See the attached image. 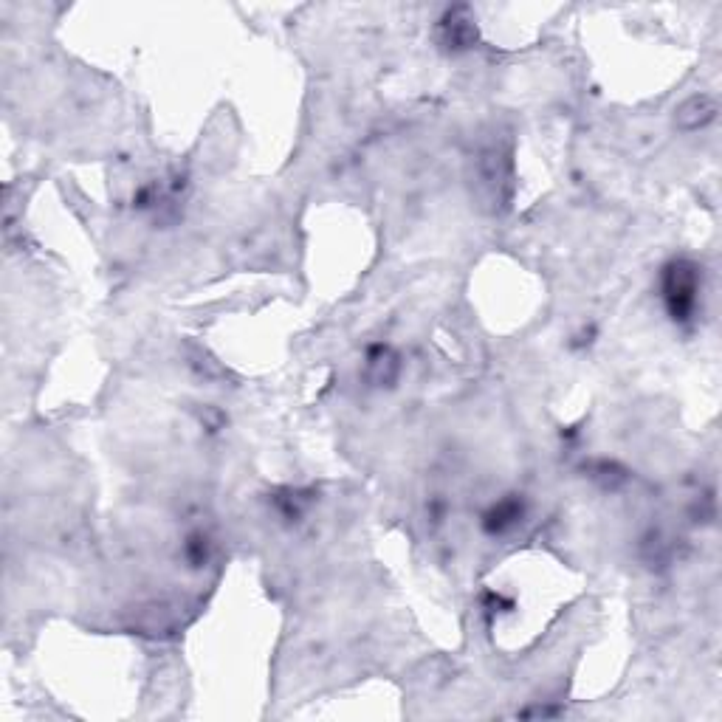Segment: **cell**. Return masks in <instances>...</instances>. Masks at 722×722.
<instances>
[{
  "mask_svg": "<svg viewBox=\"0 0 722 722\" xmlns=\"http://www.w3.org/2000/svg\"><path fill=\"white\" fill-rule=\"evenodd\" d=\"M660 299L675 325H691L703 299V268L689 257H675L660 271Z\"/></svg>",
  "mask_w": 722,
  "mask_h": 722,
  "instance_id": "cell-1",
  "label": "cell"
},
{
  "mask_svg": "<svg viewBox=\"0 0 722 722\" xmlns=\"http://www.w3.org/2000/svg\"><path fill=\"white\" fill-rule=\"evenodd\" d=\"M528 514V505L522 494H505L497 503L488 505V511L483 514V531L491 536H505L517 528L519 522Z\"/></svg>",
  "mask_w": 722,
  "mask_h": 722,
  "instance_id": "cell-2",
  "label": "cell"
},
{
  "mask_svg": "<svg viewBox=\"0 0 722 722\" xmlns=\"http://www.w3.org/2000/svg\"><path fill=\"white\" fill-rule=\"evenodd\" d=\"M438 43L446 51H469L477 43V29L466 9H452L438 23Z\"/></svg>",
  "mask_w": 722,
  "mask_h": 722,
  "instance_id": "cell-3",
  "label": "cell"
},
{
  "mask_svg": "<svg viewBox=\"0 0 722 722\" xmlns=\"http://www.w3.org/2000/svg\"><path fill=\"white\" fill-rule=\"evenodd\" d=\"M401 373V359L390 345L367 347V359H364V376L376 387H390Z\"/></svg>",
  "mask_w": 722,
  "mask_h": 722,
  "instance_id": "cell-4",
  "label": "cell"
},
{
  "mask_svg": "<svg viewBox=\"0 0 722 722\" xmlns=\"http://www.w3.org/2000/svg\"><path fill=\"white\" fill-rule=\"evenodd\" d=\"M714 119H717V99L708 94H700L686 99V102L677 108L675 125L680 127V130H686V133H694V130H700V127L711 125Z\"/></svg>",
  "mask_w": 722,
  "mask_h": 722,
  "instance_id": "cell-5",
  "label": "cell"
},
{
  "mask_svg": "<svg viewBox=\"0 0 722 722\" xmlns=\"http://www.w3.org/2000/svg\"><path fill=\"white\" fill-rule=\"evenodd\" d=\"M212 550H215V545H212V539L204 531H192L184 539V559H187V565L192 570H201V567L209 565Z\"/></svg>",
  "mask_w": 722,
  "mask_h": 722,
  "instance_id": "cell-6",
  "label": "cell"
},
{
  "mask_svg": "<svg viewBox=\"0 0 722 722\" xmlns=\"http://www.w3.org/2000/svg\"><path fill=\"white\" fill-rule=\"evenodd\" d=\"M308 497L302 494V491H297V488H285V491H280L277 497H274V505L280 508V514H283L285 519H299L305 511H308Z\"/></svg>",
  "mask_w": 722,
  "mask_h": 722,
  "instance_id": "cell-7",
  "label": "cell"
}]
</instances>
